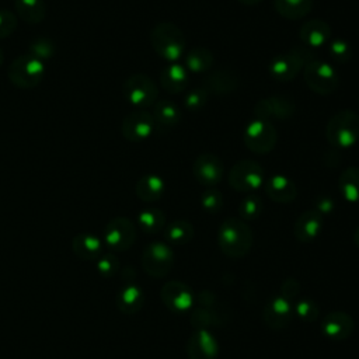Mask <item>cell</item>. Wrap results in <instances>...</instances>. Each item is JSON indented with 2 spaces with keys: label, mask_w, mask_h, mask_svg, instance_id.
<instances>
[{
  "label": "cell",
  "mask_w": 359,
  "mask_h": 359,
  "mask_svg": "<svg viewBox=\"0 0 359 359\" xmlns=\"http://www.w3.org/2000/svg\"><path fill=\"white\" fill-rule=\"evenodd\" d=\"M217 244L226 257L241 258L252 247V231L243 219L227 217L219 226Z\"/></svg>",
  "instance_id": "cell-1"
},
{
  "label": "cell",
  "mask_w": 359,
  "mask_h": 359,
  "mask_svg": "<svg viewBox=\"0 0 359 359\" xmlns=\"http://www.w3.org/2000/svg\"><path fill=\"white\" fill-rule=\"evenodd\" d=\"M154 52L167 63H177L185 55V35L172 22H158L150 32Z\"/></svg>",
  "instance_id": "cell-2"
},
{
  "label": "cell",
  "mask_w": 359,
  "mask_h": 359,
  "mask_svg": "<svg viewBox=\"0 0 359 359\" xmlns=\"http://www.w3.org/2000/svg\"><path fill=\"white\" fill-rule=\"evenodd\" d=\"M325 136L335 149H349L359 140V114L342 109L332 115L325 128Z\"/></svg>",
  "instance_id": "cell-3"
},
{
  "label": "cell",
  "mask_w": 359,
  "mask_h": 359,
  "mask_svg": "<svg viewBox=\"0 0 359 359\" xmlns=\"http://www.w3.org/2000/svg\"><path fill=\"white\" fill-rule=\"evenodd\" d=\"M316 59L313 49L307 46H293L292 49L275 56L269 63V74L276 81L293 80L307 63Z\"/></svg>",
  "instance_id": "cell-4"
},
{
  "label": "cell",
  "mask_w": 359,
  "mask_h": 359,
  "mask_svg": "<svg viewBox=\"0 0 359 359\" xmlns=\"http://www.w3.org/2000/svg\"><path fill=\"white\" fill-rule=\"evenodd\" d=\"M7 76L13 86L18 88H34L45 76V63L31 53H24L11 62Z\"/></svg>",
  "instance_id": "cell-5"
},
{
  "label": "cell",
  "mask_w": 359,
  "mask_h": 359,
  "mask_svg": "<svg viewBox=\"0 0 359 359\" xmlns=\"http://www.w3.org/2000/svg\"><path fill=\"white\" fill-rule=\"evenodd\" d=\"M122 93L125 100L137 109L153 107L158 97V88L156 83L144 73L130 74L122 86Z\"/></svg>",
  "instance_id": "cell-6"
},
{
  "label": "cell",
  "mask_w": 359,
  "mask_h": 359,
  "mask_svg": "<svg viewBox=\"0 0 359 359\" xmlns=\"http://www.w3.org/2000/svg\"><path fill=\"white\" fill-rule=\"evenodd\" d=\"M229 184L237 192H254L265 184V170L254 160H240L229 172Z\"/></svg>",
  "instance_id": "cell-7"
},
{
  "label": "cell",
  "mask_w": 359,
  "mask_h": 359,
  "mask_svg": "<svg viewBox=\"0 0 359 359\" xmlns=\"http://www.w3.org/2000/svg\"><path fill=\"white\" fill-rule=\"evenodd\" d=\"M307 87L320 95L332 94L339 86V76L334 66L325 60L314 59L303 69Z\"/></svg>",
  "instance_id": "cell-8"
},
{
  "label": "cell",
  "mask_w": 359,
  "mask_h": 359,
  "mask_svg": "<svg viewBox=\"0 0 359 359\" xmlns=\"http://www.w3.org/2000/svg\"><path fill=\"white\" fill-rule=\"evenodd\" d=\"M175 261L172 248L161 241L147 244L142 252V268L153 278H163L170 273Z\"/></svg>",
  "instance_id": "cell-9"
},
{
  "label": "cell",
  "mask_w": 359,
  "mask_h": 359,
  "mask_svg": "<svg viewBox=\"0 0 359 359\" xmlns=\"http://www.w3.org/2000/svg\"><path fill=\"white\" fill-rule=\"evenodd\" d=\"M243 142L255 154H268L276 144V130L268 121L254 118L243 132Z\"/></svg>",
  "instance_id": "cell-10"
},
{
  "label": "cell",
  "mask_w": 359,
  "mask_h": 359,
  "mask_svg": "<svg viewBox=\"0 0 359 359\" xmlns=\"http://www.w3.org/2000/svg\"><path fill=\"white\" fill-rule=\"evenodd\" d=\"M136 240V227L128 217H114L104 229V243L114 251H126Z\"/></svg>",
  "instance_id": "cell-11"
},
{
  "label": "cell",
  "mask_w": 359,
  "mask_h": 359,
  "mask_svg": "<svg viewBox=\"0 0 359 359\" xmlns=\"http://www.w3.org/2000/svg\"><path fill=\"white\" fill-rule=\"evenodd\" d=\"M160 297L163 304L171 313L184 314L192 309L196 294L187 283L181 280H170L163 285Z\"/></svg>",
  "instance_id": "cell-12"
},
{
  "label": "cell",
  "mask_w": 359,
  "mask_h": 359,
  "mask_svg": "<svg viewBox=\"0 0 359 359\" xmlns=\"http://www.w3.org/2000/svg\"><path fill=\"white\" fill-rule=\"evenodd\" d=\"M156 125L150 112L146 109H136L129 112L121 125L123 137L129 142H144L154 132Z\"/></svg>",
  "instance_id": "cell-13"
},
{
  "label": "cell",
  "mask_w": 359,
  "mask_h": 359,
  "mask_svg": "<svg viewBox=\"0 0 359 359\" xmlns=\"http://www.w3.org/2000/svg\"><path fill=\"white\" fill-rule=\"evenodd\" d=\"M192 172L201 185L206 188H215L223 178L224 167L217 156L205 151L195 158Z\"/></svg>",
  "instance_id": "cell-14"
},
{
  "label": "cell",
  "mask_w": 359,
  "mask_h": 359,
  "mask_svg": "<svg viewBox=\"0 0 359 359\" xmlns=\"http://www.w3.org/2000/svg\"><path fill=\"white\" fill-rule=\"evenodd\" d=\"M294 114V102L286 95H271L259 100L254 107L257 119L285 121Z\"/></svg>",
  "instance_id": "cell-15"
},
{
  "label": "cell",
  "mask_w": 359,
  "mask_h": 359,
  "mask_svg": "<svg viewBox=\"0 0 359 359\" xmlns=\"http://www.w3.org/2000/svg\"><path fill=\"white\" fill-rule=\"evenodd\" d=\"M293 316V304L283 294H276L271 297L262 310L264 323L272 330L286 328L290 324Z\"/></svg>",
  "instance_id": "cell-16"
},
{
  "label": "cell",
  "mask_w": 359,
  "mask_h": 359,
  "mask_svg": "<svg viewBox=\"0 0 359 359\" xmlns=\"http://www.w3.org/2000/svg\"><path fill=\"white\" fill-rule=\"evenodd\" d=\"M185 353L189 359H217L219 342L209 330L198 328L187 339Z\"/></svg>",
  "instance_id": "cell-17"
},
{
  "label": "cell",
  "mask_w": 359,
  "mask_h": 359,
  "mask_svg": "<svg viewBox=\"0 0 359 359\" xmlns=\"http://www.w3.org/2000/svg\"><path fill=\"white\" fill-rule=\"evenodd\" d=\"M353 318L345 311H332L323 317L320 331L324 337L332 341H342L353 332Z\"/></svg>",
  "instance_id": "cell-18"
},
{
  "label": "cell",
  "mask_w": 359,
  "mask_h": 359,
  "mask_svg": "<svg viewBox=\"0 0 359 359\" xmlns=\"http://www.w3.org/2000/svg\"><path fill=\"white\" fill-rule=\"evenodd\" d=\"M238 83V76L234 72L229 69H219L208 73L202 80L201 87H203L209 95L224 97L236 91Z\"/></svg>",
  "instance_id": "cell-19"
},
{
  "label": "cell",
  "mask_w": 359,
  "mask_h": 359,
  "mask_svg": "<svg viewBox=\"0 0 359 359\" xmlns=\"http://www.w3.org/2000/svg\"><path fill=\"white\" fill-rule=\"evenodd\" d=\"M332 35L331 27L328 22L320 18H311L306 21L299 29V38L304 46L310 49H317L330 42Z\"/></svg>",
  "instance_id": "cell-20"
},
{
  "label": "cell",
  "mask_w": 359,
  "mask_h": 359,
  "mask_svg": "<svg viewBox=\"0 0 359 359\" xmlns=\"http://www.w3.org/2000/svg\"><path fill=\"white\" fill-rule=\"evenodd\" d=\"M266 196L276 203H290L297 196L296 184L283 174H275L264 184Z\"/></svg>",
  "instance_id": "cell-21"
},
{
  "label": "cell",
  "mask_w": 359,
  "mask_h": 359,
  "mask_svg": "<svg viewBox=\"0 0 359 359\" xmlns=\"http://www.w3.org/2000/svg\"><path fill=\"white\" fill-rule=\"evenodd\" d=\"M323 230V215L316 209L303 212L294 222L293 234L300 243L316 240Z\"/></svg>",
  "instance_id": "cell-22"
},
{
  "label": "cell",
  "mask_w": 359,
  "mask_h": 359,
  "mask_svg": "<svg viewBox=\"0 0 359 359\" xmlns=\"http://www.w3.org/2000/svg\"><path fill=\"white\" fill-rule=\"evenodd\" d=\"M151 116L154 119L156 129L170 130L180 123L182 112L175 102L168 100H160L156 101V104L153 105Z\"/></svg>",
  "instance_id": "cell-23"
},
{
  "label": "cell",
  "mask_w": 359,
  "mask_h": 359,
  "mask_svg": "<svg viewBox=\"0 0 359 359\" xmlns=\"http://www.w3.org/2000/svg\"><path fill=\"white\" fill-rule=\"evenodd\" d=\"M160 84L170 94H180L188 86V72L180 62L168 63L160 73Z\"/></svg>",
  "instance_id": "cell-24"
},
{
  "label": "cell",
  "mask_w": 359,
  "mask_h": 359,
  "mask_svg": "<svg viewBox=\"0 0 359 359\" xmlns=\"http://www.w3.org/2000/svg\"><path fill=\"white\" fill-rule=\"evenodd\" d=\"M164 180L157 174H144L135 185L136 196L143 202H156L164 195Z\"/></svg>",
  "instance_id": "cell-25"
},
{
  "label": "cell",
  "mask_w": 359,
  "mask_h": 359,
  "mask_svg": "<svg viewBox=\"0 0 359 359\" xmlns=\"http://www.w3.org/2000/svg\"><path fill=\"white\" fill-rule=\"evenodd\" d=\"M144 303L142 287L135 283H126L116 294V307L125 314L137 313Z\"/></svg>",
  "instance_id": "cell-26"
},
{
  "label": "cell",
  "mask_w": 359,
  "mask_h": 359,
  "mask_svg": "<svg viewBox=\"0 0 359 359\" xmlns=\"http://www.w3.org/2000/svg\"><path fill=\"white\" fill-rule=\"evenodd\" d=\"M74 254L81 259H98L102 252V240L91 233H81L72 243Z\"/></svg>",
  "instance_id": "cell-27"
},
{
  "label": "cell",
  "mask_w": 359,
  "mask_h": 359,
  "mask_svg": "<svg viewBox=\"0 0 359 359\" xmlns=\"http://www.w3.org/2000/svg\"><path fill=\"white\" fill-rule=\"evenodd\" d=\"M215 57L206 48L198 46L184 55V66L188 73H206L213 66Z\"/></svg>",
  "instance_id": "cell-28"
},
{
  "label": "cell",
  "mask_w": 359,
  "mask_h": 359,
  "mask_svg": "<svg viewBox=\"0 0 359 359\" xmlns=\"http://www.w3.org/2000/svg\"><path fill=\"white\" fill-rule=\"evenodd\" d=\"M273 7L286 20H300L313 8V0H273Z\"/></svg>",
  "instance_id": "cell-29"
},
{
  "label": "cell",
  "mask_w": 359,
  "mask_h": 359,
  "mask_svg": "<svg viewBox=\"0 0 359 359\" xmlns=\"http://www.w3.org/2000/svg\"><path fill=\"white\" fill-rule=\"evenodd\" d=\"M338 189L345 201L359 202V167H348L341 172Z\"/></svg>",
  "instance_id": "cell-30"
},
{
  "label": "cell",
  "mask_w": 359,
  "mask_h": 359,
  "mask_svg": "<svg viewBox=\"0 0 359 359\" xmlns=\"http://www.w3.org/2000/svg\"><path fill=\"white\" fill-rule=\"evenodd\" d=\"M14 8L18 17L28 24L41 22L46 14L43 0H14Z\"/></svg>",
  "instance_id": "cell-31"
},
{
  "label": "cell",
  "mask_w": 359,
  "mask_h": 359,
  "mask_svg": "<svg viewBox=\"0 0 359 359\" xmlns=\"http://www.w3.org/2000/svg\"><path fill=\"white\" fill-rule=\"evenodd\" d=\"M137 224L146 234H156L165 227V215L157 208H146L137 215Z\"/></svg>",
  "instance_id": "cell-32"
},
{
  "label": "cell",
  "mask_w": 359,
  "mask_h": 359,
  "mask_svg": "<svg viewBox=\"0 0 359 359\" xmlns=\"http://www.w3.org/2000/svg\"><path fill=\"white\" fill-rule=\"evenodd\" d=\"M165 240L171 244L175 245H184L187 243H189L194 237V226L185 220V219H178L171 222L165 230Z\"/></svg>",
  "instance_id": "cell-33"
},
{
  "label": "cell",
  "mask_w": 359,
  "mask_h": 359,
  "mask_svg": "<svg viewBox=\"0 0 359 359\" xmlns=\"http://www.w3.org/2000/svg\"><path fill=\"white\" fill-rule=\"evenodd\" d=\"M222 316L220 313L215 311L212 309V306H208V307H198L195 309L192 313H191V317H189V321L194 327L198 328H206L208 327H215V325H219V324H223L224 321H222Z\"/></svg>",
  "instance_id": "cell-34"
},
{
  "label": "cell",
  "mask_w": 359,
  "mask_h": 359,
  "mask_svg": "<svg viewBox=\"0 0 359 359\" xmlns=\"http://www.w3.org/2000/svg\"><path fill=\"white\" fill-rule=\"evenodd\" d=\"M262 212V201L258 195L251 194L247 195L238 206V213H240V219L245 220H255Z\"/></svg>",
  "instance_id": "cell-35"
},
{
  "label": "cell",
  "mask_w": 359,
  "mask_h": 359,
  "mask_svg": "<svg viewBox=\"0 0 359 359\" xmlns=\"http://www.w3.org/2000/svg\"><path fill=\"white\" fill-rule=\"evenodd\" d=\"M28 53H31L32 56L38 57L39 60L45 62L48 59H50L55 53V43L50 38L46 36H38L35 39H32L29 42L28 46Z\"/></svg>",
  "instance_id": "cell-36"
},
{
  "label": "cell",
  "mask_w": 359,
  "mask_h": 359,
  "mask_svg": "<svg viewBox=\"0 0 359 359\" xmlns=\"http://www.w3.org/2000/svg\"><path fill=\"white\" fill-rule=\"evenodd\" d=\"M328 53L337 63H348L352 57V46L342 38H334L328 42Z\"/></svg>",
  "instance_id": "cell-37"
},
{
  "label": "cell",
  "mask_w": 359,
  "mask_h": 359,
  "mask_svg": "<svg viewBox=\"0 0 359 359\" xmlns=\"http://www.w3.org/2000/svg\"><path fill=\"white\" fill-rule=\"evenodd\" d=\"M293 311L306 323H314L320 316V309L316 302L310 299H302L293 304Z\"/></svg>",
  "instance_id": "cell-38"
},
{
  "label": "cell",
  "mask_w": 359,
  "mask_h": 359,
  "mask_svg": "<svg viewBox=\"0 0 359 359\" xmlns=\"http://www.w3.org/2000/svg\"><path fill=\"white\" fill-rule=\"evenodd\" d=\"M201 206L208 213H217L223 208V195L216 188H208L201 196Z\"/></svg>",
  "instance_id": "cell-39"
},
{
  "label": "cell",
  "mask_w": 359,
  "mask_h": 359,
  "mask_svg": "<svg viewBox=\"0 0 359 359\" xmlns=\"http://www.w3.org/2000/svg\"><path fill=\"white\" fill-rule=\"evenodd\" d=\"M208 98H209V94L206 93V90L203 87H198V88L191 90L184 97V104H185L187 109L198 111L205 107V104L208 102Z\"/></svg>",
  "instance_id": "cell-40"
},
{
  "label": "cell",
  "mask_w": 359,
  "mask_h": 359,
  "mask_svg": "<svg viewBox=\"0 0 359 359\" xmlns=\"http://www.w3.org/2000/svg\"><path fill=\"white\" fill-rule=\"evenodd\" d=\"M17 15L6 8H0V39L10 36L17 28Z\"/></svg>",
  "instance_id": "cell-41"
},
{
  "label": "cell",
  "mask_w": 359,
  "mask_h": 359,
  "mask_svg": "<svg viewBox=\"0 0 359 359\" xmlns=\"http://www.w3.org/2000/svg\"><path fill=\"white\" fill-rule=\"evenodd\" d=\"M97 269L104 276H111L118 272L119 261L114 254H105L97 259Z\"/></svg>",
  "instance_id": "cell-42"
},
{
  "label": "cell",
  "mask_w": 359,
  "mask_h": 359,
  "mask_svg": "<svg viewBox=\"0 0 359 359\" xmlns=\"http://www.w3.org/2000/svg\"><path fill=\"white\" fill-rule=\"evenodd\" d=\"M299 287L300 286H299V283L294 279H287L280 286V294H283L285 297L292 300L299 293Z\"/></svg>",
  "instance_id": "cell-43"
},
{
  "label": "cell",
  "mask_w": 359,
  "mask_h": 359,
  "mask_svg": "<svg viewBox=\"0 0 359 359\" xmlns=\"http://www.w3.org/2000/svg\"><path fill=\"white\" fill-rule=\"evenodd\" d=\"M332 209H334V201H332L331 198L323 195V196H318V198L316 199V210H317L318 213L327 215V213L332 212Z\"/></svg>",
  "instance_id": "cell-44"
},
{
  "label": "cell",
  "mask_w": 359,
  "mask_h": 359,
  "mask_svg": "<svg viewBox=\"0 0 359 359\" xmlns=\"http://www.w3.org/2000/svg\"><path fill=\"white\" fill-rule=\"evenodd\" d=\"M353 243H355V245L359 248V226L355 229V231H353Z\"/></svg>",
  "instance_id": "cell-45"
},
{
  "label": "cell",
  "mask_w": 359,
  "mask_h": 359,
  "mask_svg": "<svg viewBox=\"0 0 359 359\" xmlns=\"http://www.w3.org/2000/svg\"><path fill=\"white\" fill-rule=\"evenodd\" d=\"M241 4H245V6H255L258 4L261 0H238Z\"/></svg>",
  "instance_id": "cell-46"
},
{
  "label": "cell",
  "mask_w": 359,
  "mask_h": 359,
  "mask_svg": "<svg viewBox=\"0 0 359 359\" xmlns=\"http://www.w3.org/2000/svg\"><path fill=\"white\" fill-rule=\"evenodd\" d=\"M3 60H4V55H3V49L0 48V66H1V63H3Z\"/></svg>",
  "instance_id": "cell-47"
}]
</instances>
